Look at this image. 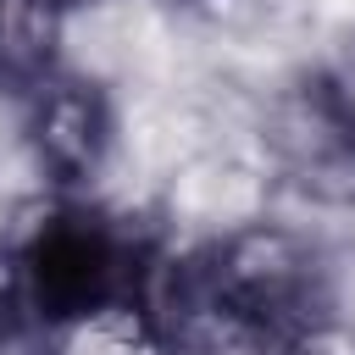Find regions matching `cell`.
<instances>
[{
  "label": "cell",
  "mask_w": 355,
  "mask_h": 355,
  "mask_svg": "<svg viewBox=\"0 0 355 355\" xmlns=\"http://www.w3.org/2000/svg\"><path fill=\"white\" fill-rule=\"evenodd\" d=\"M155 261L161 255L139 239L133 222L89 205H55L33 222L6 272L33 327H89L116 311L139 316Z\"/></svg>",
  "instance_id": "cell-1"
},
{
  "label": "cell",
  "mask_w": 355,
  "mask_h": 355,
  "mask_svg": "<svg viewBox=\"0 0 355 355\" xmlns=\"http://www.w3.org/2000/svg\"><path fill=\"white\" fill-rule=\"evenodd\" d=\"M205 283L277 349V355H305L322 333L327 288L316 255L283 233V227H244L211 250L194 255Z\"/></svg>",
  "instance_id": "cell-2"
},
{
  "label": "cell",
  "mask_w": 355,
  "mask_h": 355,
  "mask_svg": "<svg viewBox=\"0 0 355 355\" xmlns=\"http://www.w3.org/2000/svg\"><path fill=\"white\" fill-rule=\"evenodd\" d=\"M28 144L55 183H89L111 144V111L94 83L50 72L28 89Z\"/></svg>",
  "instance_id": "cell-3"
},
{
  "label": "cell",
  "mask_w": 355,
  "mask_h": 355,
  "mask_svg": "<svg viewBox=\"0 0 355 355\" xmlns=\"http://www.w3.org/2000/svg\"><path fill=\"white\" fill-rule=\"evenodd\" d=\"M67 0H0V83L33 89L55 72Z\"/></svg>",
  "instance_id": "cell-4"
},
{
  "label": "cell",
  "mask_w": 355,
  "mask_h": 355,
  "mask_svg": "<svg viewBox=\"0 0 355 355\" xmlns=\"http://www.w3.org/2000/svg\"><path fill=\"white\" fill-rule=\"evenodd\" d=\"M316 94L327 100V111H333V122L344 128V139H349V150H355V39L333 55V67L316 78Z\"/></svg>",
  "instance_id": "cell-5"
},
{
  "label": "cell",
  "mask_w": 355,
  "mask_h": 355,
  "mask_svg": "<svg viewBox=\"0 0 355 355\" xmlns=\"http://www.w3.org/2000/svg\"><path fill=\"white\" fill-rule=\"evenodd\" d=\"M67 6H78V0H67Z\"/></svg>",
  "instance_id": "cell-6"
}]
</instances>
